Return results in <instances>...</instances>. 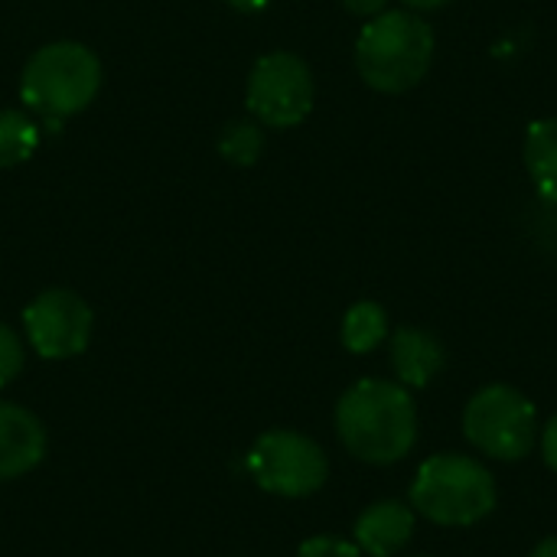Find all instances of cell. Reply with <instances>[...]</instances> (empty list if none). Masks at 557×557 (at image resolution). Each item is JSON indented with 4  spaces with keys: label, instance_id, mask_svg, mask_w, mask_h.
Wrapping results in <instances>:
<instances>
[{
    "label": "cell",
    "instance_id": "7c38bea8",
    "mask_svg": "<svg viewBox=\"0 0 557 557\" xmlns=\"http://www.w3.org/2000/svg\"><path fill=\"white\" fill-rule=\"evenodd\" d=\"M522 157L539 196L557 202V117H542L529 124Z\"/></svg>",
    "mask_w": 557,
    "mask_h": 557
},
{
    "label": "cell",
    "instance_id": "d6986e66",
    "mask_svg": "<svg viewBox=\"0 0 557 557\" xmlns=\"http://www.w3.org/2000/svg\"><path fill=\"white\" fill-rule=\"evenodd\" d=\"M542 457H545L548 470L557 473V414L548 421V428L542 431Z\"/></svg>",
    "mask_w": 557,
    "mask_h": 557
},
{
    "label": "cell",
    "instance_id": "3957f363",
    "mask_svg": "<svg viewBox=\"0 0 557 557\" xmlns=\"http://www.w3.org/2000/svg\"><path fill=\"white\" fill-rule=\"evenodd\" d=\"M101 88L98 55L72 39L49 42L29 55L20 75V98L29 111L42 114L46 124L59 127L65 117L85 111Z\"/></svg>",
    "mask_w": 557,
    "mask_h": 557
},
{
    "label": "cell",
    "instance_id": "52a82bcc",
    "mask_svg": "<svg viewBox=\"0 0 557 557\" xmlns=\"http://www.w3.org/2000/svg\"><path fill=\"white\" fill-rule=\"evenodd\" d=\"M317 82L310 65L297 52H268L251 65L245 101L261 127L287 131L310 117Z\"/></svg>",
    "mask_w": 557,
    "mask_h": 557
},
{
    "label": "cell",
    "instance_id": "e0dca14e",
    "mask_svg": "<svg viewBox=\"0 0 557 557\" xmlns=\"http://www.w3.org/2000/svg\"><path fill=\"white\" fill-rule=\"evenodd\" d=\"M297 557H362L356 542L336 539V535H313L300 545Z\"/></svg>",
    "mask_w": 557,
    "mask_h": 557
},
{
    "label": "cell",
    "instance_id": "ba28073f",
    "mask_svg": "<svg viewBox=\"0 0 557 557\" xmlns=\"http://www.w3.org/2000/svg\"><path fill=\"white\" fill-rule=\"evenodd\" d=\"M91 307L69 287H49L36 294L23 310L26 343L33 346L36 356L52 362L82 356L91 343Z\"/></svg>",
    "mask_w": 557,
    "mask_h": 557
},
{
    "label": "cell",
    "instance_id": "6da1fadb",
    "mask_svg": "<svg viewBox=\"0 0 557 557\" xmlns=\"http://www.w3.org/2000/svg\"><path fill=\"white\" fill-rule=\"evenodd\" d=\"M336 434L343 447L372 467L405 460L418 441V405L411 388L388 379H362L336 405Z\"/></svg>",
    "mask_w": 557,
    "mask_h": 557
},
{
    "label": "cell",
    "instance_id": "ffe728a7",
    "mask_svg": "<svg viewBox=\"0 0 557 557\" xmlns=\"http://www.w3.org/2000/svg\"><path fill=\"white\" fill-rule=\"evenodd\" d=\"M405 10H414V13H431V10H444L450 0H401Z\"/></svg>",
    "mask_w": 557,
    "mask_h": 557
},
{
    "label": "cell",
    "instance_id": "2e32d148",
    "mask_svg": "<svg viewBox=\"0 0 557 557\" xmlns=\"http://www.w3.org/2000/svg\"><path fill=\"white\" fill-rule=\"evenodd\" d=\"M23 362H26L23 339L7 323H0V388H7L23 372Z\"/></svg>",
    "mask_w": 557,
    "mask_h": 557
},
{
    "label": "cell",
    "instance_id": "8992f818",
    "mask_svg": "<svg viewBox=\"0 0 557 557\" xmlns=\"http://www.w3.org/2000/svg\"><path fill=\"white\" fill-rule=\"evenodd\" d=\"M248 473L271 496L307 499L323 490L330 476V460L313 437L277 428L255 441L248 454Z\"/></svg>",
    "mask_w": 557,
    "mask_h": 557
},
{
    "label": "cell",
    "instance_id": "5b68a950",
    "mask_svg": "<svg viewBox=\"0 0 557 557\" xmlns=\"http://www.w3.org/2000/svg\"><path fill=\"white\" fill-rule=\"evenodd\" d=\"M463 434L483 457L519 463L535 447V405L512 385H486L463 411Z\"/></svg>",
    "mask_w": 557,
    "mask_h": 557
},
{
    "label": "cell",
    "instance_id": "7a4b0ae2",
    "mask_svg": "<svg viewBox=\"0 0 557 557\" xmlns=\"http://www.w3.org/2000/svg\"><path fill=\"white\" fill-rule=\"evenodd\" d=\"M434 29L414 10H385L356 36V72L382 95H405L434 62Z\"/></svg>",
    "mask_w": 557,
    "mask_h": 557
},
{
    "label": "cell",
    "instance_id": "ac0fdd59",
    "mask_svg": "<svg viewBox=\"0 0 557 557\" xmlns=\"http://www.w3.org/2000/svg\"><path fill=\"white\" fill-rule=\"evenodd\" d=\"M352 16H362V20H372L379 13L388 10V0H339Z\"/></svg>",
    "mask_w": 557,
    "mask_h": 557
},
{
    "label": "cell",
    "instance_id": "44dd1931",
    "mask_svg": "<svg viewBox=\"0 0 557 557\" xmlns=\"http://www.w3.org/2000/svg\"><path fill=\"white\" fill-rule=\"evenodd\" d=\"M225 3L238 13H261L271 0H225Z\"/></svg>",
    "mask_w": 557,
    "mask_h": 557
},
{
    "label": "cell",
    "instance_id": "277c9868",
    "mask_svg": "<svg viewBox=\"0 0 557 557\" xmlns=\"http://www.w3.org/2000/svg\"><path fill=\"white\" fill-rule=\"evenodd\" d=\"M408 499L428 522L467 529L496 509L499 493L493 473L480 460L463 454H437L418 467Z\"/></svg>",
    "mask_w": 557,
    "mask_h": 557
},
{
    "label": "cell",
    "instance_id": "9a60e30c",
    "mask_svg": "<svg viewBox=\"0 0 557 557\" xmlns=\"http://www.w3.org/2000/svg\"><path fill=\"white\" fill-rule=\"evenodd\" d=\"M219 153L232 166H251L264 153V131L258 121H228L219 134Z\"/></svg>",
    "mask_w": 557,
    "mask_h": 557
},
{
    "label": "cell",
    "instance_id": "8fae6325",
    "mask_svg": "<svg viewBox=\"0 0 557 557\" xmlns=\"http://www.w3.org/2000/svg\"><path fill=\"white\" fill-rule=\"evenodd\" d=\"M444 366H447V352L434 333L421 326H401L392 333V369L405 388L431 385L444 372Z\"/></svg>",
    "mask_w": 557,
    "mask_h": 557
},
{
    "label": "cell",
    "instance_id": "30bf717a",
    "mask_svg": "<svg viewBox=\"0 0 557 557\" xmlns=\"http://www.w3.org/2000/svg\"><path fill=\"white\" fill-rule=\"evenodd\" d=\"M414 535V509L398 499H382L369 506L352 529L359 552L369 557H395Z\"/></svg>",
    "mask_w": 557,
    "mask_h": 557
},
{
    "label": "cell",
    "instance_id": "9c48e42d",
    "mask_svg": "<svg viewBox=\"0 0 557 557\" xmlns=\"http://www.w3.org/2000/svg\"><path fill=\"white\" fill-rule=\"evenodd\" d=\"M46 457V428L42 421L13 405L0 401V483L26 476Z\"/></svg>",
    "mask_w": 557,
    "mask_h": 557
},
{
    "label": "cell",
    "instance_id": "4fadbf2b",
    "mask_svg": "<svg viewBox=\"0 0 557 557\" xmlns=\"http://www.w3.org/2000/svg\"><path fill=\"white\" fill-rule=\"evenodd\" d=\"M343 346L352 352V356H366L372 349H379V343L388 336V313L382 304L375 300H359L346 310L343 317Z\"/></svg>",
    "mask_w": 557,
    "mask_h": 557
},
{
    "label": "cell",
    "instance_id": "5bb4252c",
    "mask_svg": "<svg viewBox=\"0 0 557 557\" xmlns=\"http://www.w3.org/2000/svg\"><path fill=\"white\" fill-rule=\"evenodd\" d=\"M39 147L36 121L20 108H0V170L26 163Z\"/></svg>",
    "mask_w": 557,
    "mask_h": 557
},
{
    "label": "cell",
    "instance_id": "7402d4cb",
    "mask_svg": "<svg viewBox=\"0 0 557 557\" xmlns=\"http://www.w3.org/2000/svg\"><path fill=\"white\" fill-rule=\"evenodd\" d=\"M532 557H557V535L545 539V542H539V545H535V552H532Z\"/></svg>",
    "mask_w": 557,
    "mask_h": 557
}]
</instances>
